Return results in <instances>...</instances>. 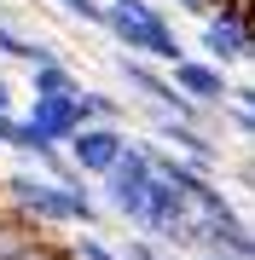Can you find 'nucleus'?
<instances>
[{"mask_svg":"<svg viewBox=\"0 0 255 260\" xmlns=\"http://www.w3.org/2000/svg\"><path fill=\"white\" fill-rule=\"evenodd\" d=\"M58 93H81L76 70L64 58H47V64H29V99H58Z\"/></svg>","mask_w":255,"mask_h":260,"instance_id":"10","label":"nucleus"},{"mask_svg":"<svg viewBox=\"0 0 255 260\" xmlns=\"http://www.w3.org/2000/svg\"><path fill=\"white\" fill-rule=\"evenodd\" d=\"M197 41H203V64H215V70H244L249 58H255V18L209 12Z\"/></svg>","mask_w":255,"mask_h":260,"instance_id":"3","label":"nucleus"},{"mask_svg":"<svg viewBox=\"0 0 255 260\" xmlns=\"http://www.w3.org/2000/svg\"><path fill=\"white\" fill-rule=\"evenodd\" d=\"M0 220H6V208H0Z\"/></svg>","mask_w":255,"mask_h":260,"instance_id":"20","label":"nucleus"},{"mask_svg":"<svg viewBox=\"0 0 255 260\" xmlns=\"http://www.w3.org/2000/svg\"><path fill=\"white\" fill-rule=\"evenodd\" d=\"M151 127H157V145H162V150L197 162L203 174H215V168H220V139H215V133L191 127V121H174V116H151Z\"/></svg>","mask_w":255,"mask_h":260,"instance_id":"6","label":"nucleus"},{"mask_svg":"<svg viewBox=\"0 0 255 260\" xmlns=\"http://www.w3.org/2000/svg\"><path fill=\"white\" fill-rule=\"evenodd\" d=\"M122 145H128V127H81L64 145V156H70V168L81 179H104L116 168V156H122Z\"/></svg>","mask_w":255,"mask_h":260,"instance_id":"4","label":"nucleus"},{"mask_svg":"<svg viewBox=\"0 0 255 260\" xmlns=\"http://www.w3.org/2000/svg\"><path fill=\"white\" fill-rule=\"evenodd\" d=\"M191 260H226V254H191Z\"/></svg>","mask_w":255,"mask_h":260,"instance_id":"19","label":"nucleus"},{"mask_svg":"<svg viewBox=\"0 0 255 260\" xmlns=\"http://www.w3.org/2000/svg\"><path fill=\"white\" fill-rule=\"evenodd\" d=\"M168 75V87L186 104H197V110H220V104H226V70H215V64H203V58H180V64H168L162 70Z\"/></svg>","mask_w":255,"mask_h":260,"instance_id":"5","label":"nucleus"},{"mask_svg":"<svg viewBox=\"0 0 255 260\" xmlns=\"http://www.w3.org/2000/svg\"><path fill=\"white\" fill-rule=\"evenodd\" d=\"M47 58H58L47 41H35V35H23L12 18H0V64H47Z\"/></svg>","mask_w":255,"mask_h":260,"instance_id":"8","label":"nucleus"},{"mask_svg":"<svg viewBox=\"0 0 255 260\" xmlns=\"http://www.w3.org/2000/svg\"><path fill=\"white\" fill-rule=\"evenodd\" d=\"M180 12H186V18H209V0H174Z\"/></svg>","mask_w":255,"mask_h":260,"instance_id":"17","label":"nucleus"},{"mask_svg":"<svg viewBox=\"0 0 255 260\" xmlns=\"http://www.w3.org/2000/svg\"><path fill=\"white\" fill-rule=\"evenodd\" d=\"M0 116H18V99H12V81H6V64H0Z\"/></svg>","mask_w":255,"mask_h":260,"instance_id":"16","label":"nucleus"},{"mask_svg":"<svg viewBox=\"0 0 255 260\" xmlns=\"http://www.w3.org/2000/svg\"><path fill=\"white\" fill-rule=\"evenodd\" d=\"M0 197H6V208L12 220H23L29 232H58V225H76V232H99L104 225V208H99V197L87 179H76V185H52V179H41V174H6L0 179Z\"/></svg>","mask_w":255,"mask_h":260,"instance_id":"1","label":"nucleus"},{"mask_svg":"<svg viewBox=\"0 0 255 260\" xmlns=\"http://www.w3.org/2000/svg\"><path fill=\"white\" fill-rule=\"evenodd\" d=\"M6 150H18V156H29V162H35L41 150H47V139H41V133L29 127L23 116H12V121H6Z\"/></svg>","mask_w":255,"mask_h":260,"instance_id":"11","label":"nucleus"},{"mask_svg":"<svg viewBox=\"0 0 255 260\" xmlns=\"http://www.w3.org/2000/svg\"><path fill=\"white\" fill-rule=\"evenodd\" d=\"M64 254H70V260H122V254H116V243H104L99 232H81L76 243H64Z\"/></svg>","mask_w":255,"mask_h":260,"instance_id":"12","label":"nucleus"},{"mask_svg":"<svg viewBox=\"0 0 255 260\" xmlns=\"http://www.w3.org/2000/svg\"><path fill=\"white\" fill-rule=\"evenodd\" d=\"M116 254L122 260H174L162 243H151V237H128V243H116Z\"/></svg>","mask_w":255,"mask_h":260,"instance_id":"13","label":"nucleus"},{"mask_svg":"<svg viewBox=\"0 0 255 260\" xmlns=\"http://www.w3.org/2000/svg\"><path fill=\"white\" fill-rule=\"evenodd\" d=\"M6 121H12V116H0V145H6Z\"/></svg>","mask_w":255,"mask_h":260,"instance_id":"18","label":"nucleus"},{"mask_svg":"<svg viewBox=\"0 0 255 260\" xmlns=\"http://www.w3.org/2000/svg\"><path fill=\"white\" fill-rule=\"evenodd\" d=\"M23 121L41 133L47 145H58L64 150L70 139L81 133V110H76V93H58V99H29V110H23Z\"/></svg>","mask_w":255,"mask_h":260,"instance_id":"7","label":"nucleus"},{"mask_svg":"<svg viewBox=\"0 0 255 260\" xmlns=\"http://www.w3.org/2000/svg\"><path fill=\"white\" fill-rule=\"evenodd\" d=\"M76 110H81V127H122V121H128V104L116 93H99V87H81Z\"/></svg>","mask_w":255,"mask_h":260,"instance_id":"9","label":"nucleus"},{"mask_svg":"<svg viewBox=\"0 0 255 260\" xmlns=\"http://www.w3.org/2000/svg\"><path fill=\"white\" fill-rule=\"evenodd\" d=\"M104 6V35L116 41L128 58H145V64H157V70H168L186 58V41L174 35V23H168V12L157 6V0H99Z\"/></svg>","mask_w":255,"mask_h":260,"instance_id":"2","label":"nucleus"},{"mask_svg":"<svg viewBox=\"0 0 255 260\" xmlns=\"http://www.w3.org/2000/svg\"><path fill=\"white\" fill-rule=\"evenodd\" d=\"M6 260H70V254H64V243L35 237V243H23V249H18V254H6Z\"/></svg>","mask_w":255,"mask_h":260,"instance_id":"14","label":"nucleus"},{"mask_svg":"<svg viewBox=\"0 0 255 260\" xmlns=\"http://www.w3.org/2000/svg\"><path fill=\"white\" fill-rule=\"evenodd\" d=\"M58 12H70V18H76V23H104V6H99V0H58Z\"/></svg>","mask_w":255,"mask_h":260,"instance_id":"15","label":"nucleus"}]
</instances>
